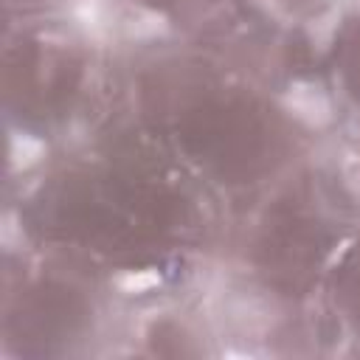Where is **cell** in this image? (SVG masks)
Masks as SVG:
<instances>
[{
	"label": "cell",
	"instance_id": "obj_1",
	"mask_svg": "<svg viewBox=\"0 0 360 360\" xmlns=\"http://www.w3.org/2000/svg\"><path fill=\"white\" fill-rule=\"evenodd\" d=\"M284 107L290 115L309 127H323L332 121V98L318 82H295L284 90Z\"/></svg>",
	"mask_w": 360,
	"mask_h": 360
}]
</instances>
